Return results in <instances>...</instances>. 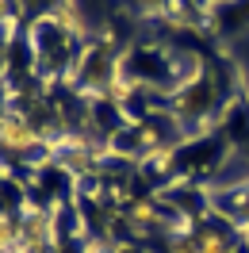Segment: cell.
I'll return each mask as SVG.
<instances>
[{
	"label": "cell",
	"instance_id": "obj_2",
	"mask_svg": "<svg viewBox=\"0 0 249 253\" xmlns=\"http://www.w3.org/2000/svg\"><path fill=\"white\" fill-rule=\"evenodd\" d=\"M54 242H58L54 207L23 204V211H19V250L16 253H50Z\"/></svg>",
	"mask_w": 249,
	"mask_h": 253
},
{
	"label": "cell",
	"instance_id": "obj_4",
	"mask_svg": "<svg viewBox=\"0 0 249 253\" xmlns=\"http://www.w3.org/2000/svg\"><path fill=\"white\" fill-rule=\"evenodd\" d=\"M19 19H23V0H0V31L12 35Z\"/></svg>",
	"mask_w": 249,
	"mask_h": 253
},
{
	"label": "cell",
	"instance_id": "obj_1",
	"mask_svg": "<svg viewBox=\"0 0 249 253\" xmlns=\"http://www.w3.org/2000/svg\"><path fill=\"white\" fill-rule=\"evenodd\" d=\"M0 150L12 158H27L35 150H46V130L35 123L31 111L19 104H4L0 108Z\"/></svg>",
	"mask_w": 249,
	"mask_h": 253
},
{
	"label": "cell",
	"instance_id": "obj_3",
	"mask_svg": "<svg viewBox=\"0 0 249 253\" xmlns=\"http://www.w3.org/2000/svg\"><path fill=\"white\" fill-rule=\"evenodd\" d=\"M123 222L126 230L134 238H146V234H169V222H165V207L157 204V200H150V196H142V200H130L123 211Z\"/></svg>",
	"mask_w": 249,
	"mask_h": 253
}]
</instances>
